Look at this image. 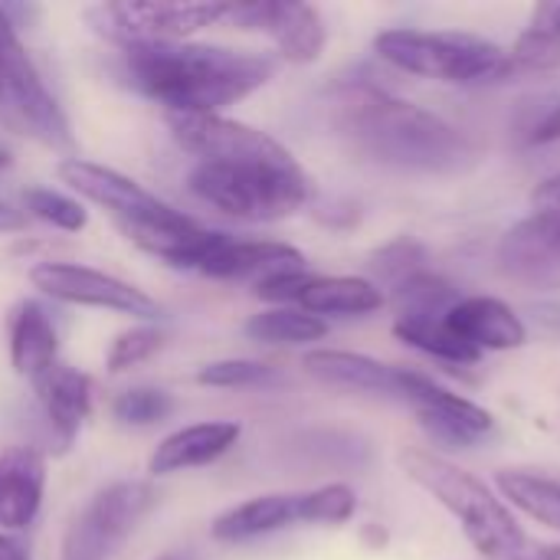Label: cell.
Returning <instances> with one entry per match:
<instances>
[{"instance_id": "cell-21", "label": "cell", "mask_w": 560, "mask_h": 560, "mask_svg": "<svg viewBox=\"0 0 560 560\" xmlns=\"http://www.w3.org/2000/svg\"><path fill=\"white\" fill-rule=\"evenodd\" d=\"M10 338V364L20 377L33 381L49 364L59 361V335L52 318L39 302H20L7 322Z\"/></svg>"}, {"instance_id": "cell-19", "label": "cell", "mask_w": 560, "mask_h": 560, "mask_svg": "<svg viewBox=\"0 0 560 560\" xmlns=\"http://www.w3.org/2000/svg\"><path fill=\"white\" fill-rule=\"evenodd\" d=\"M295 525H302V492H272L220 512L210 525V538L220 545H246Z\"/></svg>"}, {"instance_id": "cell-8", "label": "cell", "mask_w": 560, "mask_h": 560, "mask_svg": "<svg viewBox=\"0 0 560 560\" xmlns=\"http://www.w3.org/2000/svg\"><path fill=\"white\" fill-rule=\"evenodd\" d=\"M230 3H98L89 23L121 49L144 43H187L194 33L226 23Z\"/></svg>"}, {"instance_id": "cell-27", "label": "cell", "mask_w": 560, "mask_h": 560, "mask_svg": "<svg viewBox=\"0 0 560 560\" xmlns=\"http://www.w3.org/2000/svg\"><path fill=\"white\" fill-rule=\"evenodd\" d=\"M243 331L259 345H315L328 335V322L295 305H279L253 315Z\"/></svg>"}, {"instance_id": "cell-4", "label": "cell", "mask_w": 560, "mask_h": 560, "mask_svg": "<svg viewBox=\"0 0 560 560\" xmlns=\"http://www.w3.org/2000/svg\"><path fill=\"white\" fill-rule=\"evenodd\" d=\"M400 469L463 528L466 541L486 560H518L528 551L532 541L512 509L469 469L430 450H404Z\"/></svg>"}, {"instance_id": "cell-10", "label": "cell", "mask_w": 560, "mask_h": 560, "mask_svg": "<svg viewBox=\"0 0 560 560\" xmlns=\"http://www.w3.org/2000/svg\"><path fill=\"white\" fill-rule=\"evenodd\" d=\"M56 171H59V180L72 194H79L82 200L102 207L118 223L121 233L158 223V220H164V217H171L177 210V207L164 203L158 194H151L148 187H141L135 177H128V174H121L115 167L75 158V154L62 158Z\"/></svg>"}, {"instance_id": "cell-30", "label": "cell", "mask_w": 560, "mask_h": 560, "mask_svg": "<svg viewBox=\"0 0 560 560\" xmlns=\"http://www.w3.org/2000/svg\"><path fill=\"white\" fill-rule=\"evenodd\" d=\"M23 210L62 233H82L89 226V210L82 207V200L52 187H30L23 194Z\"/></svg>"}, {"instance_id": "cell-39", "label": "cell", "mask_w": 560, "mask_h": 560, "mask_svg": "<svg viewBox=\"0 0 560 560\" xmlns=\"http://www.w3.org/2000/svg\"><path fill=\"white\" fill-rule=\"evenodd\" d=\"M518 560H560L558 548H545V545H528V551Z\"/></svg>"}, {"instance_id": "cell-11", "label": "cell", "mask_w": 560, "mask_h": 560, "mask_svg": "<svg viewBox=\"0 0 560 560\" xmlns=\"http://www.w3.org/2000/svg\"><path fill=\"white\" fill-rule=\"evenodd\" d=\"M407 407H413L420 427L430 433V440L450 446V450H472L486 443L495 433V417L479 407L476 400L453 394L440 381H433L423 371H410L407 384Z\"/></svg>"}, {"instance_id": "cell-36", "label": "cell", "mask_w": 560, "mask_h": 560, "mask_svg": "<svg viewBox=\"0 0 560 560\" xmlns=\"http://www.w3.org/2000/svg\"><path fill=\"white\" fill-rule=\"evenodd\" d=\"M0 560H33V555H30V548L16 535H3L0 532Z\"/></svg>"}, {"instance_id": "cell-24", "label": "cell", "mask_w": 560, "mask_h": 560, "mask_svg": "<svg viewBox=\"0 0 560 560\" xmlns=\"http://www.w3.org/2000/svg\"><path fill=\"white\" fill-rule=\"evenodd\" d=\"M495 489L509 509H518L532 522L560 532V479L538 469H499Z\"/></svg>"}, {"instance_id": "cell-12", "label": "cell", "mask_w": 560, "mask_h": 560, "mask_svg": "<svg viewBox=\"0 0 560 560\" xmlns=\"http://www.w3.org/2000/svg\"><path fill=\"white\" fill-rule=\"evenodd\" d=\"M495 262L518 282H558L560 279V210L535 207L512 223L495 249Z\"/></svg>"}, {"instance_id": "cell-41", "label": "cell", "mask_w": 560, "mask_h": 560, "mask_svg": "<svg viewBox=\"0 0 560 560\" xmlns=\"http://www.w3.org/2000/svg\"><path fill=\"white\" fill-rule=\"evenodd\" d=\"M0 167H7V151L0 148Z\"/></svg>"}, {"instance_id": "cell-13", "label": "cell", "mask_w": 560, "mask_h": 560, "mask_svg": "<svg viewBox=\"0 0 560 560\" xmlns=\"http://www.w3.org/2000/svg\"><path fill=\"white\" fill-rule=\"evenodd\" d=\"M305 371L328 384V387H341V390H354V394H374V397H390V400H404L407 394V377L410 368L404 364H387L377 361L371 354L361 351H338V348H315L305 354Z\"/></svg>"}, {"instance_id": "cell-35", "label": "cell", "mask_w": 560, "mask_h": 560, "mask_svg": "<svg viewBox=\"0 0 560 560\" xmlns=\"http://www.w3.org/2000/svg\"><path fill=\"white\" fill-rule=\"evenodd\" d=\"M532 200H535V207H551V210H560V171L535 187Z\"/></svg>"}, {"instance_id": "cell-2", "label": "cell", "mask_w": 560, "mask_h": 560, "mask_svg": "<svg viewBox=\"0 0 560 560\" xmlns=\"http://www.w3.org/2000/svg\"><path fill=\"white\" fill-rule=\"evenodd\" d=\"M121 75L167 115H223L276 75V59L190 39L144 43L121 49Z\"/></svg>"}, {"instance_id": "cell-14", "label": "cell", "mask_w": 560, "mask_h": 560, "mask_svg": "<svg viewBox=\"0 0 560 560\" xmlns=\"http://www.w3.org/2000/svg\"><path fill=\"white\" fill-rule=\"evenodd\" d=\"M36 404L43 410V420L49 427V436L56 450H69L82 430V423L92 413V377L56 361L33 381Z\"/></svg>"}, {"instance_id": "cell-15", "label": "cell", "mask_w": 560, "mask_h": 560, "mask_svg": "<svg viewBox=\"0 0 560 560\" xmlns=\"http://www.w3.org/2000/svg\"><path fill=\"white\" fill-rule=\"evenodd\" d=\"M46 499V456L33 446L0 453V532H26Z\"/></svg>"}, {"instance_id": "cell-22", "label": "cell", "mask_w": 560, "mask_h": 560, "mask_svg": "<svg viewBox=\"0 0 560 560\" xmlns=\"http://www.w3.org/2000/svg\"><path fill=\"white\" fill-rule=\"evenodd\" d=\"M266 36L276 43V49L285 62L308 66V62L322 59L325 43H328V26H325V16L318 7L276 0V13H272Z\"/></svg>"}, {"instance_id": "cell-20", "label": "cell", "mask_w": 560, "mask_h": 560, "mask_svg": "<svg viewBox=\"0 0 560 560\" xmlns=\"http://www.w3.org/2000/svg\"><path fill=\"white\" fill-rule=\"evenodd\" d=\"M387 305L384 292L368 276H312L295 308L315 318H361Z\"/></svg>"}, {"instance_id": "cell-18", "label": "cell", "mask_w": 560, "mask_h": 560, "mask_svg": "<svg viewBox=\"0 0 560 560\" xmlns=\"http://www.w3.org/2000/svg\"><path fill=\"white\" fill-rule=\"evenodd\" d=\"M305 266V253L279 243V240H236L226 236L217 253L203 262L200 276L207 279H220V282H233V279H269L279 272H302Z\"/></svg>"}, {"instance_id": "cell-16", "label": "cell", "mask_w": 560, "mask_h": 560, "mask_svg": "<svg viewBox=\"0 0 560 560\" xmlns=\"http://www.w3.org/2000/svg\"><path fill=\"white\" fill-rule=\"evenodd\" d=\"M446 325L479 354L486 351H518L528 341L525 318L495 295H463L450 315Z\"/></svg>"}, {"instance_id": "cell-31", "label": "cell", "mask_w": 560, "mask_h": 560, "mask_svg": "<svg viewBox=\"0 0 560 560\" xmlns=\"http://www.w3.org/2000/svg\"><path fill=\"white\" fill-rule=\"evenodd\" d=\"M279 374L272 364L266 361H253V358H223V361H210L197 371V384L200 387H213V390H243V387H266L272 384Z\"/></svg>"}, {"instance_id": "cell-25", "label": "cell", "mask_w": 560, "mask_h": 560, "mask_svg": "<svg viewBox=\"0 0 560 560\" xmlns=\"http://www.w3.org/2000/svg\"><path fill=\"white\" fill-rule=\"evenodd\" d=\"M394 338L404 341L407 348L440 361V364H453V368H469L479 364L482 354L476 348H469L450 325L446 318H397L394 322Z\"/></svg>"}, {"instance_id": "cell-33", "label": "cell", "mask_w": 560, "mask_h": 560, "mask_svg": "<svg viewBox=\"0 0 560 560\" xmlns=\"http://www.w3.org/2000/svg\"><path fill=\"white\" fill-rule=\"evenodd\" d=\"M164 348V331L154 328V325H135V328H125L121 335H115V341L108 345V354H105V368L112 374H125L144 361H151L158 351Z\"/></svg>"}, {"instance_id": "cell-23", "label": "cell", "mask_w": 560, "mask_h": 560, "mask_svg": "<svg viewBox=\"0 0 560 560\" xmlns=\"http://www.w3.org/2000/svg\"><path fill=\"white\" fill-rule=\"evenodd\" d=\"M509 52L512 75H545L560 69V3H538Z\"/></svg>"}, {"instance_id": "cell-26", "label": "cell", "mask_w": 560, "mask_h": 560, "mask_svg": "<svg viewBox=\"0 0 560 560\" xmlns=\"http://www.w3.org/2000/svg\"><path fill=\"white\" fill-rule=\"evenodd\" d=\"M387 299L394 302L397 318H446L450 308L463 299V292L430 266L390 289Z\"/></svg>"}, {"instance_id": "cell-9", "label": "cell", "mask_w": 560, "mask_h": 560, "mask_svg": "<svg viewBox=\"0 0 560 560\" xmlns=\"http://www.w3.org/2000/svg\"><path fill=\"white\" fill-rule=\"evenodd\" d=\"M33 289H39L46 299L62 302V305H79V308H102V312H118L131 315L141 322H151L161 315V305L138 285L82 266V262H36L30 269Z\"/></svg>"}, {"instance_id": "cell-6", "label": "cell", "mask_w": 560, "mask_h": 560, "mask_svg": "<svg viewBox=\"0 0 560 560\" xmlns=\"http://www.w3.org/2000/svg\"><path fill=\"white\" fill-rule=\"evenodd\" d=\"M0 125L49 151H72V125L30 59L20 30L0 7Z\"/></svg>"}, {"instance_id": "cell-37", "label": "cell", "mask_w": 560, "mask_h": 560, "mask_svg": "<svg viewBox=\"0 0 560 560\" xmlns=\"http://www.w3.org/2000/svg\"><path fill=\"white\" fill-rule=\"evenodd\" d=\"M26 226V213L10 207L7 200H0V233H16Z\"/></svg>"}, {"instance_id": "cell-40", "label": "cell", "mask_w": 560, "mask_h": 560, "mask_svg": "<svg viewBox=\"0 0 560 560\" xmlns=\"http://www.w3.org/2000/svg\"><path fill=\"white\" fill-rule=\"evenodd\" d=\"M154 560H190V558H184V555H174V551H171V555H161V558H154Z\"/></svg>"}, {"instance_id": "cell-29", "label": "cell", "mask_w": 560, "mask_h": 560, "mask_svg": "<svg viewBox=\"0 0 560 560\" xmlns=\"http://www.w3.org/2000/svg\"><path fill=\"white\" fill-rule=\"evenodd\" d=\"M174 410H177L174 394H167V390H161V387H148V384L128 387V390H121V394L112 400V417H115V423L131 427V430L158 427V423H164Z\"/></svg>"}, {"instance_id": "cell-7", "label": "cell", "mask_w": 560, "mask_h": 560, "mask_svg": "<svg viewBox=\"0 0 560 560\" xmlns=\"http://www.w3.org/2000/svg\"><path fill=\"white\" fill-rule=\"evenodd\" d=\"M158 505V489L141 479H118L92 495L62 535V560H108Z\"/></svg>"}, {"instance_id": "cell-32", "label": "cell", "mask_w": 560, "mask_h": 560, "mask_svg": "<svg viewBox=\"0 0 560 560\" xmlns=\"http://www.w3.org/2000/svg\"><path fill=\"white\" fill-rule=\"evenodd\" d=\"M358 512V492L348 482H328L302 492V525H348Z\"/></svg>"}, {"instance_id": "cell-3", "label": "cell", "mask_w": 560, "mask_h": 560, "mask_svg": "<svg viewBox=\"0 0 560 560\" xmlns=\"http://www.w3.org/2000/svg\"><path fill=\"white\" fill-rule=\"evenodd\" d=\"M335 121L361 158L394 171L450 177L476 164V144L456 125L377 82H348Z\"/></svg>"}, {"instance_id": "cell-5", "label": "cell", "mask_w": 560, "mask_h": 560, "mask_svg": "<svg viewBox=\"0 0 560 560\" xmlns=\"http://www.w3.org/2000/svg\"><path fill=\"white\" fill-rule=\"evenodd\" d=\"M374 52L407 75L446 85H492L509 79V52L463 30L394 26L374 36Z\"/></svg>"}, {"instance_id": "cell-28", "label": "cell", "mask_w": 560, "mask_h": 560, "mask_svg": "<svg viewBox=\"0 0 560 560\" xmlns=\"http://www.w3.org/2000/svg\"><path fill=\"white\" fill-rule=\"evenodd\" d=\"M420 269H430V256L427 246L417 243L413 236H397L387 246L374 249L371 256V282L384 292V299L390 289H397L404 279L417 276Z\"/></svg>"}, {"instance_id": "cell-38", "label": "cell", "mask_w": 560, "mask_h": 560, "mask_svg": "<svg viewBox=\"0 0 560 560\" xmlns=\"http://www.w3.org/2000/svg\"><path fill=\"white\" fill-rule=\"evenodd\" d=\"M532 312H535V322H541L548 331H558L560 335V302H541Z\"/></svg>"}, {"instance_id": "cell-1", "label": "cell", "mask_w": 560, "mask_h": 560, "mask_svg": "<svg viewBox=\"0 0 560 560\" xmlns=\"http://www.w3.org/2000/svg\"><path fill=\"white\" fill-rule=\"evenodd\" d=\"M174 141L194 154L187 190L240 223H276L312 200V177L295 154L226 115H167Z\"/></svg>"}, {"instance_id": "cell-17", "label": "cell", "mask_w": 560, "mask_h": 560, "mask_svg": "<svg viewBox=\"0 0 560 560\" xmlns=\"http://www.w3.org/2000/svg\"><path fill=\"white\" fill-rule=\"evenodd\" d=\"M240 436L243 427L236 420H203V423L180 427L154 446L148 459V472L154 479H164V476L210 466L220 456H226L240 443Z\"/></svg>"}, {"instance_id": "cell-34", "label": "cell", "mask_w": 560, "mask_h": 560, "mask_svg": "<svg viewBox=\"0 0 560 560\" xmlns=\"http://www.w3.org/2000/svg\"><path fill=\"white\" fill-rule=\"evenodd\" d=\"M532 141L535 144H555L560 141V102L535 125V131H532Z\"/></svg>"}]
</instances>
